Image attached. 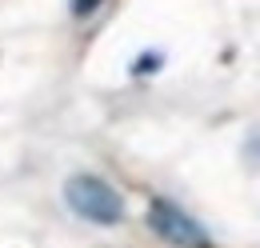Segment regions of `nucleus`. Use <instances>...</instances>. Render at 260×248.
<instances>
[{"instance_id":"20e7f679","label":"nucleus","mask_w":260,"mask_h":248,"mask_svg":"<svg viewBox=\"0 0 260 248\" xmlns=\"http://www.w3.org/2000/svg\"><path fill=\"white\" fill-rule=\"evenodd\" d=\"M160 68V56H144V60L132 64V76H144V72H156Z\"/></svg>"},{"instance_id":"7ed1b4c3","label":"nucleus","mask_w":260,"mask_h":248,"mask_svg":"<svg viewBox=\"0 0 260 248\" xmlns=\"http://www.w3.org/2000/svg\"><path fill=\"white\" fill-rule=\"evenodd\" d=\"M100 4H104V0H72V16H76V20H84V16H92V12H96Z\"/></svg>"},{"instance_id":"f03ea898","label":"nucleus","mask_w":260,"mask_h":248,"mask_svg":"<svg viewBox=\"0 0 260 248\" xmlns=\"http://www.w3.org/2000/svg\"><path fill=\"white\" fill-rule=\"evenodd\" d=\"M148 228L160 236V240H168L172 248H212V240H208V232L196 224L184 208H176L172 200H148Z\"/></svg>"},{"instance_id":"f257e3e1","label":"nucleus","mask_w":260,"mask_h":248,"mask_svg":"<svg viewBox=\"0 0 260 248\" xmlns=\"http://www.w3.org/2000/svg\"><path fill=\"white\" fill-rule=\"evenodd\" d=\"M64 200L76 216L92 220V224H120L124 220V200L112 184H104L100 176H72L64 184Z\"/></svg>"}]
</instances>
